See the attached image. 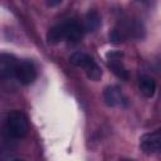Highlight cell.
Listing matches in <instances>:
<instances>
[{
    "mask_svg": "<svg viewBox=\"0 0 161 161\" xmlns=\"http://www.w3.org/2000/svg\"><path fill=\"white\" fill-rule=\"evenodd\" d=\"M83 34L82 25L74 19H67L54 26H52L47 33V40L49 44L55 45L60 42H78Z\"/></svg>",
    "mask_w": 161,
    "mask_h": 161,
    "instance_id": "6da1fadb",
    "label": "cell"
},
{
    "mask_svg": "<svg viewBox=\"0 0 161 161\" xmlns=\"http://www.w3.org/2000/svg\"><path fill=\"white\" fill-rule=\"evenodd\" d=\"M29 121L23 111L14 109L9 112L4 119L1 133L8 141L21 140L28 135Z\"/></svg>",
    "mask_w": 161,
    "mask_h": 161,
    "instance_id": "7a4b0ae2",
    "label": "cell"
},
{
    "mask_svg": "<svg viewBox=\"0 0 161 161\" xmlns=\"http://www.w3.org/2000/svg\"><path fill=\"white\" fill-rule=\"evenodd\" d=\"M70 63L75 67H79V68H83L87 77L91 79V80H94V82H98L101 78H102V69L101 67L97 64V62L87 53L84 52H75L70 55L69 58Z\"/></svg>",
    "mask_w": 161,
    "mask_h": 161,
    "instance_id": "3957f363",
    "label": "cell"
},
{
    "mask_svg": "<svg viewBox=\"0 0 161 161\" xmlns=\"http://www.w3.org/2000/svg\"><path fill=\"white\" fill-rule=\"evenodd\" d=\"M142 31V24L133 19H126L111 31L109 38L112 42H123L130 38H140Z\"/></svg>",
    "mask_w": 161,
    "mask_h": 161,
    "instance_id": "277c9868",
    "label": "cell"
},
{
    "mask_svg": "<svg viewBox=\"0 0 161 161\" xmlns=\"http://www.w3.org/2000/svg\"><path fill=\"white\" fill-rule=\"evenodd\" d=\"M14 78H16V80L23 86L31 84L36 79V68L34 63L28 59L16 60L14 68Z\"/></svg>",
    "mask_w": 161,
    "mask_h": 161,
    "instance_id": "5b68a950",
    "label": "cell"
},
{
    "mask_svg": "<svg viewBox=\"0 0 161 161\" xmlns=\"http://www.w3.org/2000/svg\"><path fill=\"white\" fill-rule=\"evenodd\" d=\"M140 148L145 155L158 153L161 150V132H160V130L142 135L140 138Z\"/></svg>",
    "mask_w": 161,
    "mask_h": 161,
    "instance_id": "8992f818",
    "label": "cell"
},
{
    "mask_svg": "<svg viewBox=\"0 0 161 161\" xmlns=\"http://www.w3.org/2000/svg\"><path fill=\"white\" fill-rule=\"evenodd\" d=\"M123 54L118 50H111L106 54V59H107V65L108 68L112 70V73L118 77L119 79L127 80L128 79V72L123 64Z\"/></svg>",
    "mask_w": 161,
    "mask_h": 161,
    "instance_id": "52a82bcc",
    "label": "cell"
},
{
    "mask_svg": "<svg viewBox=\"0 0 161 161\" xmlns=\"http://www.w3.org/2000/svg\"><path fill=\"white\" fill-rule=\"evenodd\" d=\"M103 99L108 107L122 106L126 102V98L118 86H107L103 91Z\"/></svg>",
    "mask_w": 161,
    "mask_h": 161,
    "instance_id": "ba28073f",
    "label": "cell"
},
{
    "mask_svg": "<svg viewBox=\"0 0 161 161\" xmlns=\"http://www.w3.org/2000/svg\"><path fill=\"white\" fill-rule=\"evenodd\" d=\"M138 88L145 97L152 98L156 92V82L151 75L142 74L138 78Z\"/></svg>",
    "mask_w": 161,
    "mask_h": 161,
    "instance_id": "9c48e42d",
    "label": "cell"
},
{
    "mask_svg": "<svg viewBox=\"0 0 161 161\" xmlns=\"http://www.w3.org/2000/svg\"><path fill=\"white\" fill-rule=\"evenodd\" d=\"M82 30L83 33H89L94 31L99 25H101V16L96 10H91L86 14L83 21H82Z\"/></svg>",
    "mask_w": 161,
    "mask_h": 161,
    "instance_id": "30bf717a",
    "label": "cell"
},
{
    "mask_svg": "<svg viewBox=\"0 0 161 161\" xmlns=\"http://www.w3.org/2000/svg\"><path fill=\"white\" fill-rule=\"evenodd\" d=\"M16 59L9 54L0 55V75L3 77H14V68Z\"/></svg>",
    "mask_w": 161,
    "mask_h": 161,
    "instance_id": "8fae6325",
    "label": "cell"
},
{
    "mask_svg": "<svg viewBox=\"0 0 161 161\" xmlns=\"http://www.w3.org/2000/svg\"><path fill=\"white\" fill-rule=\"evenodd\" d=\"M45 1H47V4H48L49 6H57V5L62 4L63 0H45Z\"/></svg>",
    "mask_w": 161,
    "mask_h": 161,
    "instance_id": "7c38bea8",
    "label": "cell"
},
{
    "mask_svg": "<svg viewBox=\"0 0 161 161\" xmlns=\"http://www.w3.org/2000/svg\"><path fill=\"white\" fill-rule=\"evenodd\" d=\"M140 1H145V0H140Z\"/></svg>",
    "mask_w": 161,
    "mask_h": 161,
    "instance_id": "4fadbf2b",
    "label": "cell"
}]
</instances>
